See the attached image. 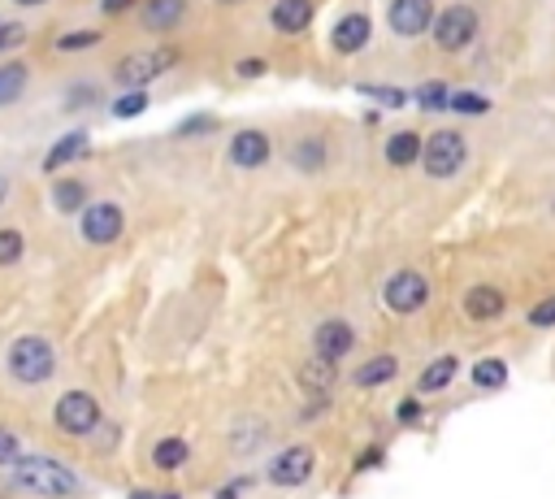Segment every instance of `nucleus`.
<instances>
[{"label":"nucleus","instance_id":"obj_1","mask_svg":"<svg viewBox=\"0 0 555 499\" xmlns=\"http://www.w3.org/2000/svg\"><path fill=\"white\" fill-rule=\"evenodd\" d=\"M9 477H13V486H22L30 495H43V499H69L82 486L78 473L65 460H52V456H17L9 464Z\"/></svg>","mask_w":555,"mask_h":499},{"label":"nucleus","instance_id":"obj_2","mask_svg":"<svg viewBox=\"0 0 555 499\" xmlns=\"http://www.w3.org/2000/svg\"><path fill=\"white\" fill-rule=\"evenodd\" d=\"M4 364L17 382L26 386H39L56 373V347L43 338V334H17L9 347H4Z\"/></svg>","mask_w":555,"mask_h":499},{"label":"nucleus","instance_id":"obj_3","mask_svg":"<svg viewBox=\"0 0 555 499\" xmlns=\"http://www.w3.org/2000/svg\"><path fill=\"white\" fill-rule=\"evenodd\" d=\"M464 161H468V143L455 130H434L421 143V165H425L429 178H451V174H460Z\"/></svg>","mask_w":555,"mask_h":499},{"label":"nucleus","instance_id":"obj_4","mask_svg":"<svg viewBox=\"0 0 555 499\" xmlns=\"http://www.w3.org/2000/svg\"><path fill=\"white\" fill-rule=\"evenodd\" d=\"M434 43L442 48V52H460V48H468L473 39H477V13L468 9V4H447L438 17H434Z\"/></svg>","mask_w":555,"mask_h":499},{"label":"nucleus","instance_id":"obj_5","mask_svg":"<svg viewBox=\"0 0 555 499\" xmlns=\"http://www.w3.org/2000/svg\"><path fill=\"white\" fill-rule=\"evenodd\" d=\"M382 299H386L390 312H403V317H408V312H421L425 299H429V282H425V273H416V269H399V273L386 278Z\"/></svg>","mask_w":555,"mask_h":499},{"label":"nucleus","instance_id":"obj_6","mask_svg":"<svg viewBox=\"0 0 555 499\" xmlns=\"http://www.w3.org/2000/svg\"><path fill=\"white\" fill-rule=\"evenodd\" d=\"M312 464H317L312 447H308V443H291V447H282V451L269 460L264 477H269L273 486H304V482L312 477Z\"/></svg>","mask_w":555,"mask_h":499},{"label":"nucleus","instance_id":"obj_7","mask_svg":"<svg viewBox=\"0 0 555 499\" xmlns=\"http://www.w3.org/2000/svg\"><path fill=\"white\" fill-rule=\"evenodd\" d=\"M56 425L65 430V434H91L95 425H100V404H95V395H87V391H65L61 399H56Z\"/></svg>","mask_w":555,"mask_h":499},{"label":"nucleus","instance_id":"obj_8","mask_svg":"<svg viewBox=\"0 0 555 499\" xmlns=\"http://www.w3.org/2000/svg\"><path fill=\"white\" fill-rule=\"evenodd\" d=\"M121 230H126V213L117 208V204H108V200H100V204H87L82 208V221H78V234L87 239V243H113V239H121Z\"/></svg>","mask_w":555,"mask_h":499},{"label":"nucleus","instance_id":"obj_9","mask_svg":"<svg viewBox=\"0 0 555 499\" xmlns=\"http://www.w3.org/2000/svg\"><path fill=\"white\" fill-rule=\"evenodd\" d=\"M173 61H178L173 48H160V52H134V56H126V61L117 65V82H121V87H143V82H152L156 74H165Z\"/></svg>","mask_w":555,"mask_h":499},{"label":"nucleus","instance_id":"obj_10","mask_svg":"<svg viewBox=\"0 0 555 499\" xmlns=\"http://www.w3.org/2000/svg\"><path fill=\"white\" fill-rule=\"evenodd\" d=\"M390 30L403 35V39H416L434 26V0H390V13H386Z\"/></svg>","mask_w":555,"mask_h":499},{"label":"nucleus","instance_id":"obj_11","mask_svg":"<svg viewBox=\"0 0 555 499\" xmlns=\"http://www.w3.org/2000/svg\"><path fill=\"white\" fill-rule=\"evenodd\" d=\"M312 347H317V356L321 360H343L351 347H356V330L347 325V321H338V317H330V321H321L317 325V334H312Z\"/></svg>","mask_w":555,"mask_h":499},{"label":"nucleus","instance_id":"obj_12","mask_svg":"<svg viewBox=\"0 0 555 499\" xmlns=\"http://www.w3.org/2000/svg\"><path fill=\"white\" fill-rule=\"evenodd\" d=\"M369 35H373L369 13H343V17L334 22L330 43H334V52H360V48L369 43Z\"/></svg>","mask_w":555,"mask_h":499},{"label":"nucleus","instance_id":"obj_13","mask_svg":"<svg viewBox=\"0 0 555 499\" xmlns=\"http://www.w3.org/2000/svg\"><path fill=\"white\" fill-rule=\"evenodd\" d=\"M230 161H234L238 169L264 165V161H269V139H264V130H238V135L230 139Z\"/></svg>","mask_w":555,"mask_h":499},{"label":"nucleus","instance_id":"obj_14","mask_svg":"<svg viewBox=\"0 0 555 499\" xmlns=\"http://www.w3.org/2000/svg\"><path fill=\"white\" fill-rule=\"evenodd\" d=\"M464 312H468L473 321H494V317L507 312V299H503L499 286L481 282V286H468V295H464Z\"/></svg>","mask_w":555,"mask_h":499},{"label":"nucleus","instance_id":"obj_15","mask_svg":"<svg viewBox=\"0 0 555 499\" xmlns=\"http://www.w3.org/2000/svg\"><path fill=\"white\" fill-rule=\"evenodd\" d=\"M269 22H273V30H282V35H299V30H308V22H312V0H273Z\"/></svg>","mask_w":555,"mask_h":499},{"label":"nucleus","instance_id":"obj_16","mask_svg":"<svg viewBox=\"0 0 555 499\" xmlns=\"http://www.w3.org/2000/svg\"><path fill=\"white\" fill-rule=\"evenodd\" d=\"M334 382H338V369H334V360H321V356H312V360L299 369V386H304L312 399H325V395L334 391Z\"/></svg>","mask_w":555,"mask_h":499},{"label":"nucleus","instance_id":"obj_17","mask_svg":"<svg viewBox=\"0 0 555 499\" xmlns=\"http://www.w3.org/2000/svg\"><path fill=\"white\" fill-rule=\"evenodd\" d=\"M87 148H91V135H87V130H69V135H61V139L48 148V156H43V169L52 174V169H61V165L78 161Z\"/></svg>","mask_w":555,"mask_h":499},{"label":"nucleus","instance_id":"obj_18","mask_svg":"<svg viewBox=\"0 0 555 499\" xmlns=\"http://www.w3.org/2000/svg\"><path fill=\"white\" fill-rule=\"evenodd\" d=\"M186 13V0H147L143 4V26L147 30H173Z\"/></svg>","mask_w":555,"mask_h":499},{"label":"nucleus","instance_id":"obj_19","mask_svg":"<svg viewBox=\"0 0 555 499\" xmlns=\"http://www.w3.org/2000/svg\"><path fill=\"white\" fill-rule=\"evenodd\" d=\"M395 373H399V360H395V356H369V360L356 369V386H360V391H373V386H386Z\"/></svg>","mask_w":555,"mask_h":499},{"label":"nucleus","instance_id":"obj_20","mask_svg":"<svg viewBox=\"0 0 555 499\" xmlns=\"http://www.w3.org/2000/svg\"><path fill=\"white\" fill-rule=\"evenodd\" d=\"M191 460V443L186 438H178V434H169V438H156V447H152V464L156 469H182Z\"/></svg>","mask_w":555,"mask_h":499},{"label":"nucleus","instance_id":"obj_21","mask_svg":"<svg viewBox=\"0 0 555 499\" xmlns=\"http://www.w3.org/2000/svg\"><path fill=\"white\" fill-rule=\"evenodd\" d=\"M455 373H460V360H455V356H438V360L425 364V373L416 378V386H421L425 395H429V391H447Z\"/></svg>","mask_w":555,"mask_h":499},{"label":"nucleus","instance_id":"obj_22","mask_svg":"<svg viewBox=\"0 0 555 499\" xmlns=\"http://www.w3.org/2000/svg\"><path fill=\"white\" fill-rule=\"evenodd\" d=\"M386 161H390L395 169H403V165L421 161V139H416L412 130H399V135H390V139H386Z\"/></svg>","mask_w":555,"mask_h":499},{"label":"nucleus","instance_id":"obj_23","mask_svg":"<svg viewBox=\"0 0 555 499\" xmlns=\"http://www.w3.org/2000/svg\"><path fill=\"white\" fill-rule=\"evenodd\" d=\"M468 378H473V386H481V391H499V386L507 382V364H503L499 356H486V360H477V364L468 369Z\"/></svg>","mask_w":555,"mask_h":499},{"label":"nucleus","instance_id":"obj_24","mask_svg":"<svg viewBox=\"0 0 555 499\" xmlns=\"http://www.w3.org/2000/svg\"><path fill=\"white\" fill-rule=\"evenodd\" d=\"M52 204H56L61 213H82V208H87V187L74 182V178H65V182L52 187Z\"/></svg>","mask_w":555,"mask_h":499},{"label":"nucleus","instance_id":"obj_25","mask_svg":"<svg viewBox=\"0 0 555 499\" xmlns=\"http://www.w3.org/2000/svg\"><path fill=\"white\" fill-rule=\"evenodd\" d=\"M291 161H295L299 169H321V161H325V143H321V139H304V143L291 148Z\"/></svg>","mask_w":555,"mask_h":499},{"label":"nucleus","instance_id":"obj_26","mask_svg":"<svg viewBox=\"0 0 555 499\" xmlns=\"http://www.w3.org/2000/svg\"><path fill=\"white\" fill-rule=\"evenodd\" d=\"M26 87V65H4L0 69V104H13Z\"/></svg>","mask_w":555,"mask_h":499},{"label":"nucleus","instance_id":"obj_27","mask_svg":"<svg viewBox=\"0 0 555 499\" xmlns=\"http://www.w3.org/2000/svg\"><path fill=\"white\" fill-rule=\"evenodd\" d=\"M22 252H26V243H22V230L4 226V230H0V265H17V260H22Z\"/></svg>","mask_w":555,"mask_h":499},{"label":"nucleus","instance_id":"obj_28","mask_svg":"<svg viewBox=\"0 0 555 499\" xmlns=\"http://www.w3.org/2000/svg\"><path fill=\"white\" fill-rule=\"evenodd\" d=\"M447 100H451V87H447V82H425V87H416V104H425V108H447Z\"/></svg>","mask_w":555,"mask_h":499},{"label":"nucleus","instance_id":"obj_29","mask_svg":"<svg viewBox=\"0 0 555 499\" xmlns=\"http://www.w3.org/2000/svg\"><path fill=\"white\" fill-rule=\"evenodd\" d=\"M108 108H113V117H139V113L147 108V95H143V91H126V95H117Z\"/></svg>","mask_w":555,"mask_h":499},{"label":"nucleus","instance_id":"obj_30","mask_svg":"<svg viewBox=\"0 0 555 499\" xmlns=\"http://www.w3.org/2000/svg\"><path fill=\"white\" fill-rule=\"evenodd\" d=\"M260 443H264V425H260V421H251V425L234 430V443H230V447H234V451H256Z\"/></svg>","mask_w":555,"mask_h":499},{"label":"nucleus","instance_id":"obj_31","mask_svg":"<svg viewBox=\"0 0 555 499\" xmlns=\"http://www.w3.org/2000/svg\"><path fill=\"white\" fill-rule=\"evenodd\" d=\"M451 108H460V113H486L490 104L481 100V95H473V91H451V100H447Z\"/></svg>","mask_w":555,"mask_h":499},{"label":"nucleus","instance_id":"obj_32","mask_svg":"<svg viewBox=\"0 0 555 499\" xmlns=\"http://www.w3.org/2000/svg\"><path fill=\"white\" fill-rule=\"evenodd\" d=\"M65 52H74V48H91V43H100V30H69V35H61L56 39Z\"/></svg>","mask_w":555,"mask_h":499},{"label":"nucleus","instance_id":"obj_33","mask_svg":"<svg viewBox=\"0 0 555 499\" xmlns=\"http://www.w3.org/2000/svg\"><path fill=\"white\" fill-rule=\"evenodd\" d=\"M529 325H555V295H546L529 308Z\"/></svg>","mask_w":555,"mask_h":499},{"label":"nucleus","instance_id":"obj_34","mask_svg":"<svg viewBox=\"0 0 555 499\" xmlns=\"http://www.w3.org/2000/svg\"><path fill=\"white\" fill-rule=\"evenodd\" d=\"M17 456H22V438H17L13 430L0 425V464H13Z\"/></svg>","mask_w":555,"mask_h":499},{"label":"nucleus","instance_id":"obj_35","mask_svg":"<svg viewBox=\"0 0 555 499\" xmlns=\"http://www.w3.org/2000/svg\"><path fill=\"white\" fill-rule=\"evenodd\" d=\"M360 91H364V95H377L382 104H403V100H408V95L395 91V87H360Z\"/></svg>","mask_w":555,"mask_h":499},{"label":"nucleus","instance_id":"obj_36","mask_svg":"<svg viewBox=\"0 0 555 499\" xmlns=\"http://www.w3.org/2000/svg\"><path fill=\"white\" fill-rule=\"evenodd\" d=\"M22 39H26V30H22V26H9V22H4V30H0V48H17Z\"/></svg>","mask_w":555,"mask_h":499},{"label":"nucleus","instance_id":"obj_37","mask_svg":"<svg viewBox=\"0 0 555 499\" xmlns=\"http://www.w3.org/2000/svg\"><path fill=\"white\" fill-rule=\"evenodd\" d=\"M395 417H399V421H408V425H412V421H421V404H416V399H403V404H399V408H395Z\"/></svg>","mask_w":555,"mask_h":499},{"label":"nucleus","instance_id":"obj_38","mask_svg":"<svg viewBox=\"0 0 555 499\" xmlns=\"http://www.w3.org/2000/svg\"><path fill=\"white\" fill-rule=\"evenodd\" d=\"M373 464H382V447H369V451L356 460V469H360V473H364V469H373Z\"/></svg>","mask_w":555,"mask_h":499},{"label":"nucleus","instance_id":"obj_39","mask_svg":"<svg viewBox=\"0 0 555 499\" xmlns=\"http://www.w3.org/2000/svg\"><path fill=\"white\" fill-rule=\"evenodd\" d=\"M238 74L251 78V74H264V61H238Z\"/></svg>","mask_w":555,"mask_h":499},{"label":"nucleus","instance_id":"obj_40","mask_svg":"<svg viewBox=\"0 0 555 499\" xmlns=\"http://www.w3.org/2000/svg\"><path fill=\"white\" fill-rule=\"evenodd\" d=\"M126 4H130V0H100V9H104V13H121Z\"/></svg>","mask_w":555,"mask_h":499},{"label":"nucleus","instance_id":"obj_41","mask_svg":"<svg viewBox=\"0 0 555 499\" xmlns=\"http://www.w3.org/2000/svg\"><path fill=\"white\" fill-rule=\"evenodd\" d=\"M4 200H9V178L0 174V204H4Z\"/></svg>","mask_w":555,"mask_h":499},{"label":"nucleus","instance_id":"obj_42","mask_svg":"<svg viewBox=\"0 0 555 499\" xmlns=\"http://www.w3.org/2000/svg\"><path fill=\"white\" fill-rule=\"evenodd\" d=\"M130 499H156L152 490H130Z\"/></svg>","mask_w":555,"mask_h":499},{"label":"nucleus","instance_id":"obj_43","mask_svg":"<svg viewBox=\"0 0 555 499\" xmlns=\"http://www.w3.org/2000/svg\"><path fill=\"white\" fill-rule=\"evenodd\" d=\"M217 499H238V495H234V486H230V490H217Z\"/></svg>","mask_w":555,"mask_h":499},{"label":"nucleus","instance_id":"obj_44","mask_svg":"<svg viewBox=\"0 0 555 499\" xmlns=\"http://www.w3.org/2000/svg\"><path fill=\"white\" fill-rule=\"evenodd\" d=\"M156 499H182V495H178V490H165V495H156Z\"/></svg>","mask_w":555,"mask_h":499},{"label":"nucleus","instance_id":"obj_45","mask_svg":"<svg viewBox=\"0 0 555 499\" xmlns=\"http://www.w3.org/2000/svg\"><path fill=\"white\" fill-rule=\"evenodd\" d=\"M13 4H43V0H13Z\"/></svg>","mask_w":555,"mask_h":499},{"label":"nucleus","instance_id":"obj_46","mask_svg":"<svg viewBox=\"0 0 555 499\" xmlns=\"http://www.w3.org/2000/svg\"><path fill=\"white\" fill-rule=\"evenodd\" d=\"M221 4H234V0H221Z\"/></svg>","mask_w":555,"mask_h":499},{"label":"nucleus","instance_id":"obj_47","mask_svg":"<svg viewBox=\"0 0 555 499\" xmlns=\"http://www.w3.org/2000/svg\"><path fill=\"white\" fill-rule=\"evenodd\" d=\"M0 30H4V22H0Z\"/></svg>","mask_w":555,"mask_h":499}]
</instances>
